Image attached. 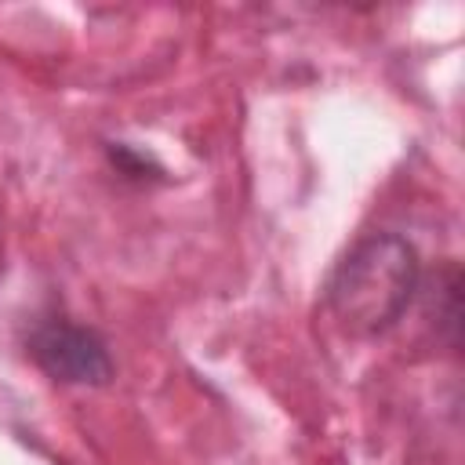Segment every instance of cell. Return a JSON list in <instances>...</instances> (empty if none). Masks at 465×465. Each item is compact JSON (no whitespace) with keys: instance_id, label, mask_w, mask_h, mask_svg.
Listing matches in <instances>:
<instances>
[{"instance_id":"cell-2","label":"cell","mask_w":465,"mask_h":465,"mask_svg":"<svg viewBox=\"0 0 465 465\" xmlns=\"http://www.w3.org/2000/svg\"><path fill=\"white\" fill-rule=\"evenodd\" d=\"M33 360L58 381L73 385H102L113 378V360L105 341L73 320H47L29 338Z\"/></svg>"},{"instance_id":"cell-1","label":"cell","mask_w":465,"mask_h":465,"mask_svg":"<svg viewBox=\"0 0 465 465\" xmlns=\"http://www.w3.org/2000/svg\"><path fill=\"white\" fill-rule=\"evenodd\" d=\"M418 287V254L396 232H374L360 240L327 283V305L334 320L356 334L374 338L389 331Z\"/></svg>"}]
</instances>
